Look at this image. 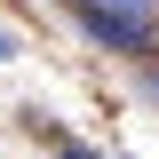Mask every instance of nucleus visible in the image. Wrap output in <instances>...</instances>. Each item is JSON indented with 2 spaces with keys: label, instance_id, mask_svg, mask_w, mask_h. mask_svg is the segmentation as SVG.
I'll list each match as a JSON object with an SVG mask.
<instances>
[{
  "label": "nucleus",
  "instance_id": "f257e3e1",
  "mask_svg": "<svg viewBox=\"0 0 159 159\" xmlns=\"http://www.w3.org/2000/svg\"><path fill=\"white\" fill-rule=\"evenodd\" d=\"M80 16H88V32L103 40V48H127V56H143L159 40V16H151V0H72Z\"/></svg>",
  "mask_w": 159,
  "mask_h": 159
},
{
  "label": "nucleus",
  "instance_id": "f03ea898",
  "mask_svg": "<svg viewBox=\"0 0 159 159\" xmlns=\"http://www.w3.org/2000/svg\"><path fill=\"white\" fill-rule=\"evenodd\" d=\"M0 56H16V48H8V32H0Z\"/></svg>",
  "mask_w": 159,
  "mask_h": 159
},
{
  "label": "nucleus",
  "instance_id": "7ed1b4c3",
  "mask_svg": "<svg viewBox=\"0 0 159 159\" xmlns=\"http://www.w3.org/2000/svg\"><path fill=\"white\" fill-rule=\"evenodd\" d=\"M143 88H151V96H159V72H151V80H143Z\"/></svg>",
  "mask_w": 159,
  "mask_h": 159
},
{
  "label": "nucleus",
  "instance_id": "20e7f679",
  "mask_svg": "<svg viewBox=\"0 0 159 159\" xmlns=\"http://www.w3.org/2000/svg\"><path fill=\"white\" fill-rule=\"evenodd\" d=\"M64 159H96V151H64Z\"/></svg>",
  "mask_w": 159,
  "mask_h": 159
},
{
  "label": "nucleus",
  "instance_id": "39448f33",
  "mask_svg": "<svg viewBox=\"0 0 159 159\" xmlns=\"http://www.w3.org/2000/svg\"><path fill=\"white\" fill-rule=\"evenodd\" d=\"M151 8H159V0H151Z\"/></svg>",
  "mask_w": 159,
  "mask_h": 159
}]
</instances>
